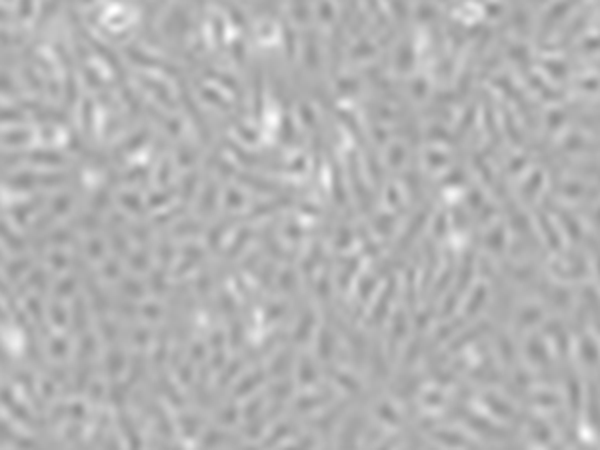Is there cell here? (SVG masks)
Listing matches in <instances>:
<instances>
[{
    "label": "cell",
    "instance_id": "cell-35",
    "mask_svg": "<svg viewBox=\"0 0 600 450\" xmlns=\"http://www.w3.org/2000/svg\"><path fill=\"white\" fill-rule=\"evenodd\" d=\"M86 254L92 256V258H100L104 254V244L100 238H92L86 242Z\"/></svg>",
    "mask_w": 600,
    "mask_h": 450
},
{
    "label": "cell",
    "instance_id": "cell-60",
    "mask_svg": "<svg viewBox=\"0 0 600 450\" xmlns=\"http://www.w3.org/2000/svg\"><path fill=\"white\" fill-rule=\"evenodd\" d=\"M68 412H70L74 418H82V416H84V406H82V404H74V406L68 408Z\"/></svg>",
    "mask_w": 600,
    "mask_h": 450
},
{
    "label": "cell",
    "instance_id": "cell-10",
    "mask_svg": "<svg viewBox=\"0 0 600 450\" xmlns=\"http://www.w3.org/2000/svg\"><path fill=\"white\" fill-rule=\"evenodd\" d=\"M412 62H414V54H412V46L408 40H404L398 50H396V56H394V66L396 70L400 72H408L412 68Z\"/></svg>",
    "mask_w": 600,
    "mask_h": 450
},
{
    "label": "cell",
    "instance_id": "cell-15",
    "mask_svg": "<svg viewBox=\"0 0 600 450\" xmlns=\"http://www.w3.org/2000/svg\"><path fill=\"white\" fill-rule=\"evenodd\" d=\"M146 138H148V130H140L138 134H134V136H130L128 140H124L122 144H120V148H118V154H126V152H134L136 148H140L144 142H146Z\"/></svg>",
    "mask_w": 600,
    "mask_h": 450
},
{
    "label": "cell",
    "instance_id": "cell-61",
    "mask_svg": "<svg viewBox=\"0 0 600 450\" xmlns=\"http://www.w3.org/2000/svg\"><path fill=\"white\" fill-rule=\"evenodd\" d=\"M104 272H106V276H110V278L118 276V268H116V262H114V260H112V262H108V264H106V268H104Z\"/></svg>",
    "mask_w": 600,
    "mask_h": 450
},
{
    "label": "cell",
    "instance_id": "cell-51",
    "mask_svg": "<svg viewBox=\"0 0 600 450\" xmlns=\"http://www.w3.org/2000/svg\"><path fill=\"white\" fill-rule=\"evenodd\" d=\"M168 174H170V162H168V160H162V162H160V168H158V172H156L158 182H160V184H166Z\"/></svg>",
    "mask_w": 600,
    "mask_h": 450
},
{
    "label": "cell",
    "instance_id": "cell-46",
    "mask_svg": "<svg viewBox=\"0 0 600 450\" xmlns=\"http://www.w3.org/2000/svg\"><path fill=\"white\" fill-rule=\"evenodd\" d=\"M318 16L322 22H330L332 20V6L328 4V0H320L318 2Z\"/></svg>",
    "mask_w": 600,
    "mask_h": 450
},
{
    "label": "cell",
    "instance_id": "cell-25",
    "mask_svg": "<svg viewBox=\"0 0 600 450\" xmlns=\"http://www.w3.org/2000/svg\"><path fill=\"white\" fill-rule=\"evenodd\" d=\"M278 286L284 290V292H292L294 288H296V272L294 270H284L282 274H280V278H278Z\"/></svg>",
    "mask_w": 600,
    "mask_h": 450
},
{
    "label": "cell",
    "instance_id": "cell-55",
    "mask_svg": "<svg viewBox=\"0 0 600 450\" xmlns=\"http://www.w3.org/2000/svg\"><path fill=\"white\" fill-rule=\"evenodd\" d=\"M372 284H374V278H370V276H366L364 280H362V284H360V290H358V296H362V298H368V294H370V290H372Z\"/></svg>",
    "mask_w": 600,
    "mask_h": 450
},
{
    "label": "cell",
    "instance_id": "cell-44",
    "mask_svg": "<svg viewBox=\"0 0 600 450\" xmlns=\"http://www.w3.org/2000/svg\"><path fill=\"white\" fill-rule=\"evenodd\" d=\"M110 236H112V246H114V250L120 252V254H126V242H124V238L120 236V232H118L114 226L110 228Z\"/></svg>",
    "mask_w": 600,
    "mask_h": 450
},
{
    "label": "cell",
    "instance_id": "cell-59",
    "mask_svg": "<svg viewBox=\"0 0 600 450\" xmlns=\"http://www.w3.org/2000/svg\"><path fill=\"white\" fill-rule=\"evenodd\" d=\"M50 262H52V266H56V268H62V266L66 264V258H64V254L56 252V254H50Z\"/></svg>",
    "mask_w": 600,
    "mask_h": 450
},
{
    "label": "cell",
    "instance_id": "cell-52",
    "mask_svg": "<svg viewBox=\"0 0 600 450\" xmlns=\"http://www.w3.org/2000/svg\"><path fill=\"white\" fill-rule=\"evenodd\" d=\"M260 404H262V398H254V400L250 402V406L244 408V416H246L248 420H254V418H256V410L260 408Z\"/></svg>",
    "mask_w": 600,
    "mask_h": 450
},
{
    "label": "cell",
    "instance_id": "cell-13",
    "mask_svg": "<svg viewBox=\"0 0 600 450\" xmlns=\"http://www.w3.org/2000/svg\"><path fill=\"white\" fill-rule=\"evenodd\" d=\"M406 158H408V152H406V146H404V144L396 142V144H392V146L388 148V164H390L392 168H400V166L404 164Z\"/></svg>",
    "mask_w": 600,
    "mask_h": 450
},
{
    "label": "cell",
    "instance_id": "cell-11",
    "mask_svg": "<svg viewBox=\"0 0 600 450\" xmlns=\"http://www.w3.org/2000/svg\"><path fill=\"white\" fill-rule=\"evenodd\" d=\"M312 326H314V314H312L310 310H306V312L302 314V318H300L296 330H294V340H296V342H304V340L310 336Z\"/></svg>",
    "mask_w": 600,
    "mask_h": 450
},
{
    "label": "cell",
    "instance_id": "cell-27",
    "mask_svg": "<svg viewBox=\"0 0 600 450\" xmlns=\"http://www.w3.org/2000/svg\"><path fill=\"white\" fill-rule=\"evenodd\" d=\"M96 348V340H94V336L92 334H86V336H82V340H80V348H78V352H80V358L82 360H86L90 354H92V350Z\"/></svg>",
    "mask_w": 600,
    "mask_h": 450
},
{
    "label": "cell",
    "instance_id": "cell-56",
    "mask_svg": "<svg viewBox=\"0 0 600 450\" xmlns=\"http://www.w3.org/2000/svg\"><path fill=\"white\" fill-rule=\"evenodd\" d=\"M32 12V0H20V6H18V16L20 18H28Z\"/></svg>",
    "mask_w": 600,
    "mask_h": 450
},
{
    "label": "cell",
    "instance_id": "cell-6",
    "mask_svg": "<svg viewBox=\"0 0 600 450\" xmlns=\"http://www.w3.org/2000/svg\"><path fill=\"white\" fill-rule=\"evenodd\" d=\"M126 54L130 56V60H134L136 64H142V66H154V68H162V70H166V72H172V74H176L178 70L172 66V64H168V62H164V60H160V58H154V56H150V54H146L144 50H140V48H126Z\"/></svg>",
    "mask_w": 600,
    "mask_h": 450
},
{
    "label": "cell",
    "instance_id": "cell-19",
    "mask_svg": "<svg viewBox=\"0 0 600 450\" xmlns=\"http://www.w3.org/2000/svg\"><path fill=\"white\" fill-rule=\"evenodd\" d=\"M122 366H124V356H122L118 350L108 352V356H106V368H108V374H110V376H116V374L122 370Z\"/></svg>",
    "mask_w": 600,
    "mask_h": 450
},
{
    "label": "cell",
    "instance_id": "cell-40",
    "mask_svg": "<svg viewBox=\"0 0 600 450\" xmlns=\"http://www.w3.org/2000/svg\"><path fill=\"white\" fill-rule=\"evenodd\" d=\"M194 158H196V150L190 148L188 144H184V146H180L178 148V160H180V164H192L194 162Z\"/></svg>",
    "mask_w": 600,
    "mask_h": 450
},
{
    "label": "cell",
    "instance_id": "cell-53",
    "mask_svg": "<svg viewBox=\"0 0 600 450\" xmlns=\"http://www.w3.org/2000/svg\"><path fill=\"white\" fill-rule=\"evenodd\" d=\"M172 196V192L168 190V192H160V194H152L150 196V206L152 208H156V206H160V204H164V202H168V198Z\"/></svg>",
    "mask_w": 600,
    "mask_h": 450
},
{
    "label": "cell",
    "instance_id": "cell-16",
    "mask_svg": "<svg viewBox=\"0 0 600 450\" xmlns=\"http://www.w3.org/2000/svg\"><path fill=\"white\" fill-rule=\"evenodd\" d=\"M298 380L302 384H310L316 380V370H314V364L308 356H302L300 360V368H298Z\"/></svg>",
    "mask_w": 600,
    "mask_h": 450
},
{
    "label": "cell",
    "instance_id": "cell-24",
    "mask_svg": "<svg viewBox=\"0 0 600 450\" xmlns=\"http://www.w3.org/2000/svg\"><path fill=\"white\" fill-rule=\"evenodd\" d=\"M68 208H72V196L70 194H60V196H56V200L52 202V216L54 214H64V212H68Z\"/></svg>",
    "mask_w": 600,
    "mask_h": 450
},
{
    "label": "cell",
    "instance_id": "cell-37",
    "mask_svg": "<svg viewBox=\"0 0 600 450\" xmlns=\"http://www.w3.org/2000/svg\"><path fill=\"white\" fill-rule=\"evenodd\" d=\"M248 236H250V232H248V230H240V232H238V236H236L234 244H232V246H230V250H228V256H230V258H232V256H236V254L242 250V246L246 244Z\"/></svg>",
    "mask_w": 600,
    "mask_h": 450
},
{
    "label": "cell",
    "instance_id": "cell-18",
    "mask_svg": "<svg viewBox=\"0 0 600 450\" xmlns=\"http://www.w3.org/2000/svg\"><path fill=\"white\" fill-rule=\"evenodd\" d=\"M394 292V282L392 284H388V288L384 290V294L380 296V300H378V306L374 308V312H372V320L374 322H378L384 314H386V310H388V300H390V294Z\"/></svg>",
    "mask_w": 600,
    "mask_h": 450
},
{
    "label": "cell",
    "instance_id": "cell-50",
    "mask_svg": "<svg viewBox=\"0 0 600 450\" xmlns=\"http://www.w3.org/2000/svg\"><path fill=\"white\" fill-rule=\"evenodd\" d=\"M84 128L90 134L92 132V102H84Z\"/></svg>",
    "mask_w": 600,
    "mask_h": 450
},
{
    "label": "cell",
    "instance_id": "cell-34",
    "mask_svg": "<svg viewBox=\"0 0 600 450\" xmlns=\"http://www.w3.org/2000/svg\"><path fill=\"white\" fill-rule=\"evenodd\" d=\"M200 92H202V96H204L206 100H210V102H212V104H216L218 108H222V110H228V104H226V102H224V100H222V98H220V96H218V94H216L212 88H208V86H202V88H200Z\"/></svg>",
    "mask_w": 600,
    "mask_h": 450
},
{
    "label": "cell",
    "instance_id": "cell-1",
    "mask_svg": "<svg viewBox=\"0 0 600 450\" xmlns=\"http://www.w3.org/2000/svg\"><path fill=\"white\" fill-rule=\"evenodd\" d=\"M348 174H350V182H352V188L360 200V206L364 210H370V202H372V196L370 192L366 190L364 182L360 180V174H358V162H356V156L350 154V160H348Z\"/></svg>",
    "mask_w": 600,
    "mask_h": 450
},
{
    "label": "cell",
    "instance_id": "cell-31",
    "mask_svg": "<svg viewBox=\"0 0 600 450\" xmlns=\"http://www.w3.org/2000/svg\"><path fill=\"white\" fill-rule=\"evenodd\" d=\"M392 222H394L392 216H388V214H378V216L374 218V228H376L380 234H388L390 228H392Z\"/></svg>",
    "mask_w": 600,
    "mask_h": 450
},
{
    "label": "cell",
    "instance_id": "cell-21",
    "mask_svg": "<svg viewBox=\"0 0 600 450\" xmlns=\"http://www.w3.org/2000/svg\"><path fill=\"white\" fill-rule=\"evenodd\" d=\"M120 428L124 430V436L128 438V444H132V446H138L140 442H138V436H136V432H134V424H132V420L122 412L120 414Z\"/></svg>",
    "mask_w": 600,
    "mask_h": 450
},
{
    "label": "cell",
    "instance_id": "cell-2",
    "mask_svg": "<svg viewBox=\"0 0 600 450\" xmlns=\"http://www.w3.org/2000/svg\"><path fill=\"white\" fill-rule=\"evenodd\" d=\"M188 28H190V18H188L186 10L180 8V6H174L172 12H170V16L164 22L166 34H170V36H182V34L188 32Z\"/></svg>",
    "mask_w": 600,
    "mask_h": 450
},
{
    "label": "cell",
    "instance_id": "cell-5",
    "mask_svg": "<svg viewBox=\"0 0 600 450\" xmlns=\"http://www.w3.org/2000/svg\"><path fill=\"white\" fill-rule=\"evenodd\" d=\"M216 198H218V184L214 180H208L202 188L200 200H198V212L202 216H210L216 208Z\"/></svg>",
    "mask_w": 600,
    "mask_h": 450
},
{
    "label": "cell",
    "instance_id": "cell-20",
    "mask_svg": "<svg viewBox=\"0 0 600 450\" xmlns=\"http://www.w3.org/2000/svg\"><path fill=\"white\" fill-rule=\"evenodd\" d=\"M290 364H292V350L280 352V356L272 362V374H284Z\"/></svg>",
    "mask_w": 600,
    "mask_h": 450
},
{
    "label": "cell",
    "instance_id": "cell-3",
    "mask_svg": "<svg viewBox=\"0 0 600 450\" xmlns=\"http://www.w3.org/2000/svg\"><path fill=\"white\" fill-rule=\"evenodd\" d=\"M252 94H254V114L260 120L262 116V106H264V68L260 64V60H254L252 66Z\"/></svg>",
    "mask_w": 600,
    "mask_h": 450
},
{
    "label": "cell",
    "instance_id": "cell-38",
    "mask_svg": "<svg viewBox=\"0 0 600 450\" xmlns=\"http://www.w3.org/2000/svg\"><path fill=\"white\" fill-rule=\"evenodd\" d=\"M200 232V224L198 222H182L174 228V234L182 236V234H198Z\"/></svg>",
    "mask_w": 600,
    "mask_h": 450
},
{
    "label": "cell",
    "instance_id": "cell-23",
    "mask_svg": "<svg viewBox=\"0 0 600 450\" xmlns=\"http://www.w3.org/2000/svg\"><path fill=\"white\" fill-rule=\"evenodd\" d=\"M72 320H74V326L78 330H82L86 326V308H84V302L78 298L74 302V308H72Z\"/></svg>",
    "mask_w": 600,
    "mask_h": 450
},
{
    "label": "cell",
    "instance_id": "cell-36",
    "mask_svg": "<svg viewBox=\"0 0 600 450\" xmlns=\"http://www.w3.org/2000/svg\"><path fill=\"white\" fill-rule=\"evenodd\" d=\"M244 204V196L238 192V190H226V206L228 208H234V210H238L240 206Z\"/></svg>",
    "mask_w": 600,
    "mask_h": 450
},
{
    "label": "cell",
    "instance_id": "cell-30",
    "mask_svg": "<svg viewBox=\"0 0 600 450\" xmlns=\"http://www.w3.org/2000/svg\"><path fill=\"white\" fill-rule=\"evenodd\" d=\"M30 140V134L24 132V130H18V132H8L4 134V142L6 144H12V146H18V144H26Z\"/></svg>",
    "mask_w": 600,
    "mask_h": 450
},
{
    "label": "cell",
    "instance_id": "cell-42",
    "mask_svg": "<svg viewBox=\"0 0 600 450\" xmlns=\"http://www.w3.org/2000/svg\"><path fill=\"white\" fill-rule=\"evenodd\" d=\"M50 318H52V322H54V324H58V326H64V324H66V314H64V308H62L60 304H52V306H50Z\"/></svg>",
    "mask_w": 600,
    "mask_h": 450
},
{
    "label": "cell",
    "instance_id": "cell-45",
    "mask_svg": "<svg viewBox=\"0 0 600 450\" xmlns=\"http://www.w3.org/2000/svg\"><path fill=\"white\" fill-rule=\"evenodd\" d=\"M182 426H184V432H186L188 436H192V434L198 430L200 420H198L196 416H184V418H182Z\"/></svg>",
    "mask_w": 600,
    "mask_h": 450
},
{
    "label": "cell",
    "instance_id": "cell-12",
    "mask_svg": "<svg viewBox=\"0 0 600 450\" xmlns=\"http://www.w3.org/2000/svg\"><path fill=\"white\" fill-rule=\"evenodd\" d=\"M264 380V372L262 370H256V372H252L250 376H246L238 386H236V390H234V394L236 396H242V394H246V392H250L256 384H260Z\"/></svg>",
    "mask_w": 600,
    "mask_h": 450
},
{
    "label": "cell",
    "instance_id": "cell-29",
    "mask_svg": "<svg viewBox=\"0 0 600 450\" xmlns=\"http://www.w3.org/2000/svg\"><path fill=\"white\" fill-rule=\"evenodd\" d=\"M120 202H122V206H124L126 210H130V212H142V206H140V200H138L136 194L126 192V194L120 196Z\"/></svg>",
    "mask_w": 600,
    "mask_h": 450
},
{
    "label": "cell",
    "instance_id": "cell-7",
    "mask_svg": "<svg viewBox=\"0 0 600 450\" xmlns=\"http://www.w3.org/2000/svg\"><path fill=\"white\" fill-rule=\"evenodd\" d=\"M182 104H184V108L188 110V114H190L192 122L196 124V128H198V132H200L202 140H204V142H208V140H210V130H208V126H206V122H204L202 114L198 112V108H196L194 100L190 98V94H188L184 88H182Z\"/></svg>",
    "mask_w": 600,
    "mask_h": 450
},
{
    "label": "cell",
    "instance_id": "cell-32",
    "mask_svg": "<svg viewBox=\"0 0 600 450\" xmlns=\"http://www.w3.org/2000/svg\"><path fill=\"white\" fill-rule=\"evenodd\" d=\"M446 160H448V156H446L444 152H440V150H428V152H426V162H428V166L438 168V166H444Z\"/></svg>",
    "mask_w": 600,
    "mask_h": 450
},
{
    "label": "cell",
    "instance_id": "cell-58",
    "mask_svg": "<svg viewBox=\"0 0 600 450\" xmlns=\"http://www.w3.org/2000/svg\"><path fill=\"white\" fill-rule=\"evenodd\" d=\"M162 280H164V272H156V274L152 276V288H154L156 292H162V288H164Z\"/></svg>",
    "mask_w": 600,
    "mask_h": 450
},
{
    "label": "cell",
    "instance_id": "cell-33",
    "mask_svg": "<svg viewBox=\"0 0 600 450\" xmlns=\"http://www.w3.org/2000/svg\"><path fill=\"white\" fill-rule=\"evenodd\" d=\"M290 392H292V384H290V382H278V384H274V388L270 390V396H272L274 400H284Z\"/></svg>",
    "mask_w": 600,
    "mask_h": 450
},
{
    "label": "cell",
    "instance_id": "cell-47",
    "mask_svg": "<svg viewBox=\"0 0 600 450\" xmlns=\"http://www.w3.org/2000/svg\"><path fill=\"white\" fill-rule=\"evenodd\" d=\"M130 266H132L134 270H144V268L148 266V256H146L144 252H138V254L130 256Z\"/></svg>",
    "mask_w": 600,
    "mask_h": 450
},
{
    "label": "cell",
    "instance_id": "cell-14",
    "mask_svg": "<svg viewBox=\"0 0 600 450\" xmlns=\"http://www.w3.org/2000/svg\"><path fill=\"white\" fill-rule=\"evenodd\" d=\"M332 350H334V338H332V334L324 328V330L320 332V340H318V354H320L322 360H328V358L332 356Z\"/></svg>",
    "mask_w": 600,
    "mask_h": 450
},
{
    "label": "cell",
    "instance_id": "cell-54",
    "mask_svg": "<svg viewBox=\"0 0 600 450\" xmlns=\"http://www.w3.org/2000/svg\"><path fill=\"white\" fill-rule=\"evenodd\" d=\"M2 234H4V238H6V244L10 246V248H14V250H20L22 248V242H18V238L10 232V230H6V226L2 228Z\"/></svg>",
    "mask_w": 600,
    "mask_h": 450
},
{
    "label": "cell",
    "instance_id": "cell-49",
    "mask_svg": "<svg viewBox=\"0 0 600 450\" xmlns=\"http://www.w3.org/2000/svg\"><path fill=\"white\" fill-rule=\"evenodd\" d=\"M230 342L234 344V346H238L240 342H242V326H240V322L234 318L232 320V330H230Z\"/></svg>",
    "mask_w": 600,
    "mask_h": 450
},
{
    "label": "cell",
    "instance_id": "cell-17",
    "mask_svg": "<svg viewBox=\"0 0 600 450\" xmlns=\"http://www.w3.org/2000/svg\"><path fill=\"white\" fill-rule=\"evenodd\" d=\"M328 398H330V392H320V394H314V396H306V398L298 400L296 408L298 410H310V408H316V406L324 404Z\"/></svg>",
    "mask_w": 600,
    "mask_h": 450
},
{
    "label": "cell",
    "instance_id": "cell-4",
    "mask_svg": "<svg viewBox=\"0 0 600 450\" xmlns=\"http://www.w3.org/2000/svg\"><path fill=\"white\" fill-rule=\"evenodd\" d=\"M244 186L256 190V192H270V194H280L284 190V186L276 184V182H270V180H264L260 176H254V174H246V172H240L236 176Z\"/></svg>",
    "mask_w": 600,
    "mask_h": 450
},
{
    "label": "cell",
    "instance_id": "cell-26",
    "mask_svg": "<svg viewBox=\"0 0 600 450\" xmlns=\"http://www.w3.org/2000/svg\"><path fill=\"white\" fill-rule=\"evenodd\" d=\"M280 138H282L286 144H292V142H294V138H296L294 124H292V120H290L288 116L284 118V122H282V126H280Z\"/></svg>",
    "mask_w": 600,
    "mask_h": 450
},
{
    "label": "cell",
    "instance_id": "cell-48",
    "mask_svg": "<svg viewBox=\"0 0 600 450\" xmlns=\"http://www.w3.org/2000/svg\"><path fill=\"white\" fill-rule=\"evenodd\" d=\"M72 290H74V280L72 278L60 280L58 286H56V294L58 296H68V294H72Z\"/></svg>",
    "mask_w": 600,
    "mask_h": 450
},
{
    "label": "cell",
    "instance_id": "cell-43",
    "mask_svg": "<svg viewBox=\"0 0 600 450\" xmlns=\"http://www.w3.org/2000/svg\"><path fill=\"white\" fill-rule=\"evenodd\" d=\"M66 350H68V342L64 340V338H56V340H52L50 342V354L52 356H64L66 354Z\"/></svg>",
    "mask_w": 600,
    "mask_h": 450
},
{
    "label": "cell",
    "instance_id": "cell-41",
    "mask_svg": "<svg viewBox=\"0 0 600 450\" xmlns=\"http://www.w3.org/2000/svg\"><path fill=\"white\" fill-rule=\"evenodd\" d=\"M196 184H198V176H196V174H188V176H184V180H182V194H184V198H188V196L194 192Z\"/></svg>",
    "mask_w": 600,
    "mask_h": 450
},
{
    "label": "cell",
    "instance_id": "cell-28",
    "mask_svg": "<svg viewBox=\"0 0 600 450\" xmlns=\"http://www.w3.org/2000/svg\"><path fill=\"white\" fill-rule=\"evenodd\" d=\"M376 52V46L374 44H370V42H366V40H362L356 48H352V58H366V56H372Z\"/></svg>",
    "mask_w": 600,
    "mask_h": 450
},
{
    "label": "cell",
    "instance_id": "cell-62",
    "mask_svg": "<svg viewBox=\"0 0 600 450\" xmlns=\"http://www.w3.org/2000/svg\"><path fill=\"white\" fill-rule=\"evenodd\" d=\"M220 422H232L234 420V410L232 408H228V410H224L222 414H220V418H218Z\"/></svg>",
    "mask_w": 600,
    "mask_h": 450
},
{
    "label": "cell",
    "instance_id": "cell-57",
    "mask_svg": "<svg viewBox=\"0 0 600 450\" xmlns=\"http://www.w3.org/2000/svg\"><path fill=\"white\" fill-rule=\"evenodd\" d=\"M28 266V262H24V260H18L16 264H10L8 266V270H10V276H18L20 272H24V268Z\"/></svg>",
    "mask_w": 600,
    "mask_h": 450
},
{
    "label": "cell",
    "instance_id": "cell-39",
    "mask_svg": "<svg viewBox=\"0 0 600 450\" xmlns=\"http://www.w3.org/2000/svg\"><path fill=\"white\" fill-rule=\"evenodd\" d=\"M122 290H124L126 294H130V296H142V294H144L142 286H140L136 280H132V278H126V280L122 282Z\"/></svg>",
    "mask_w": 600,
    "mask_h": 450
},
{
    "label": "cell",
    "instance_id": "cell-9",
    "mask_svg": "<svg viewBox=\"0 0 600 450\" xmlns=\"http://www.w3.org/2000/svg\"><path fill=\"white\" fill-rule=\"evenodd\" d=\"M138 80H140V84L146 88V90H150L164 106H174V100H172V96H170V90L162 84V82H158V80H154V78H148V76H138Z\"/></svg>",
    "mask_w": 600,
    "mask_h": 450
},
{
    "label": "cell",
    "instance_id": "cell-22",
    "mask_svg": "<svg viewBox=\"0 0 600 450\" xmlns=\"http://www.w3.org/2000/svg\"><path fill=\"white\" fill-rule=\"evenodd\" d=\"M344 264H346V268H342V274H340V278H338V284H340L342 290H346V286H348V282H350L354 270L358 268V260H356V258H350V260H346Z\"/></svg>",
    "mask_w": 600,
    "mask_h": 450
},
{
    "label": "cell",
    "instance_id": "cell-8",
    "mask_svg": "<svg viewBox=\"0 0 600 450\" xmlns=\"http://www.w3.org/2000/svg\"><path fill=\"white\" fill-rule=\"evenodd\" d=\"M304 64L310 72H316L318 66H320V56H318V42H316V36L312 32H306L304 34Z\"/></svg>",
    "mask_w": 600,
    "mask_h": 450
}]
</instances>
